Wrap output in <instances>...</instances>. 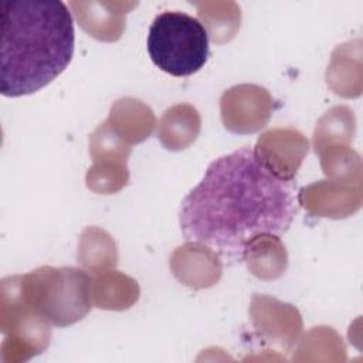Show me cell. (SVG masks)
<instances>
[{
  "label": "cell",
  "instance_id": "obj_1",
  "mask_svg": "<svg viewBox=\"0 0 363 363\" xmlns=\"http://www.w3.org/2000/svg\"><path fill=\"white\" fill-rule=\"evenodd\" d=\"M296 213L294 182L275 177L252 149L242 147L210 163L183 199L179 223L187 241L208 245L228 264H241L251 237L286 233Z\"/></svg>",
  "mask_w": 363,
  "mask_h": 363
},
{
  "label": "cell",
  "instance_id": "obj_2",
  "mask_svg": "<svg viewBox=\"0 0 363 363\" xmlns=\"http://www.w3.org/2000/svg\"><path fill=\"white\" fill-rule=\"evenodd\" d=\"M75 33L68 7L57 0H16L1 6L0 91L34 94L71 62Z\"/></svg>",
  "mask_w": 363,
  "mask_h": 363
},
{
  "label": "cell",
  "instance_id": "obj_3",
  "mask_svg": "<svg viewBox=\"0 0 363 363\" xmlns=\"http://www.w3.org/2000/svg\"><path fill=\"white\" fill-rule=\"evenodd\" d=\"M23 291L31 306L52 326L65 328L79 322L92 308V277L75 267L43 265L23 274Z\"/></svg>",
  "mask_w": 363,
  "mask_h": 363
},
{
  "label": "cell",
  "instance_id": "obj_4",
  "mask_svg": "<svg viewBox=\"0 0 363 363\" xmlns=\"http://www.w3.org/2000/svg\"><path fill=\"white\" fill-rule=\"evenodd\" d=\"M147 52L162 71L189 77L207 62L208 35L197 18L182 11H164L149 28Z\"/></svg>",
  "mask_w": 363,
  "mask_h": 363
},
{
  "label": "cell",
  "instance_id": "obj_5",
  "mask_svg": "<svg viewBox=\"0 0 363 363\" xmlns=\"http://www.w3.org/2000/svg\"><path fill=\"white\" fill-rule=\"evenodd\" d=\"M51 323L23 291L21 275L0 282V329L6 335L0 352L4 363H21L43 353L51 340Z\"/></svg>",
  "mask_w": 363,
  "mask_h": 363
},
{
  "label": "cell",
  "instance_id": "obj_6",
  "mask_svg": "<svg viewBox=\"0 0 363 363\" xmlns=\"http://www.w3.org/2000/svg\"><path fill=\"white\" fill-rule=\"evenodd\" d=\"M274 112L268 89L255 84H238L225 89L220 98V116L233 133L250 135L265 128Z\"/></svg>",
  "mask_w": 363,
  "mask_h": 363
},
{
  "label": "cell",
  "instance_id": "obj_7",
  "mask_svg": "<svg viewBox=\"0 0 363 363\" xmlns=\"http://www.w3.org/2000/svg\"><path fill=\"white\" fill-rule=\"evenodd\" d=\"M248 315L259 337L284 352H291L303 332L299 311L294 305L268 295L254 294Z\"/></svg>",
  "mask_w": 363,
  "mask_h": 363
},
{
  "label": "cell",
  "instance_id": "obj_8",
  "mask_svg": "<svg viewBox=\"0 0 363 363\" xmlns=\"http://www.w3.org/2000/svg\"><path fill=\"white\" fill-rule=\"evenodd\" d=\"M308 150L309 142L298 129L272 128L258 138L252 153L257 162L275 177L295 182Z\"/></svg>",
  "mask_w": 363,
  "mask_h": 363
},
{
  "label": "cell",
  "instance_id": "obj_9",
  "mask_svg": "<svg viewBox=\"0 0 363 363\" xmlns=\"http://www.w3.org/2000/svg\"><path fill=\"white\" fill-rule=\"evenodd\" d=\"M296 199L298 204L312 216L340 220L360 210L363 189L362 184L325 179L302 187Z\"/></svg>",
  "mask_w": 363,
  "mask_h": 363
},
{
  "label": "cell",
  "instance_id": "obj_10",
  "mask_svg": "<svg viewBox=\"0 0 363 363\" xmlns=\"http://www.w3.org/2000/svg\"><path fill=\"white\" fill-rule=\"evenodd\" d=\"M169 267L174 278L191 289L214 286L223 275L218 254L199 241H187L173 250Z\"/></svg>",
  "mask_w": 363,
  "mask_h": 363
},
{
  "label": "cell",
  "instance_id": "obj_11",
  "mask_svg": "<svg viewBox=\"0 0 363 363\" xmlns=\"http://www.w3.org/2000/svg\"><path fill=\"white\" fill-rule=\"evenodd\" d=\"M136 6L138 1H69L79 27L104 43H113L122 37L126 14Z\"/></svg>",
  "mask_w": 363,
  "mask_h": 363
},
{
  "label": "cell",
  "instance_id": "obj_12",
  "mask_svg": "<svg viewBox=\"0 0 363 363\" xmlns=\"http://www.w3.org/2000/svg\"><path fill=\"white\" fill-rule=\"evenodd\" d=\"M242 262L258 279L274 281L285 274L288 252L279 235L259 233L244 244Z\"/></svg>",
  "mask_w": 363,
  "mask_h": 363
},
{
  "label": "cell",
  "instance_id": "obj_13",
  "mask_svg": "<svg viewBox=\"0 0 363 363\" xmlns=\"http://www.w3.org/2000/svg\"><path fill=\"white\" fill-rule=\"evenodd\" d=\"M362 41L337 45L326 69V84L339 96L356 98L362 94Z\"/></svg>",
  "mask_w": 363,
  "mask_h": 363
},
{
  "label": "cell",
  "instance_id": "obj_14",
  "mask_svg": "<svg viewBox=\"0 0 363 363\" xmlns=\"http://www.w3.org/2000/svg\"><path fill=\"white\" fill-rule=\"evenodd\" d=\"M113 130L130 146L145 142L155 130L157 122L155 112L140 99L125 96L115 101L106 119Z\"/></svg>",
  "mask_w": 363,
  "mask_h": 363
},
{
  "label": "cell",
  "instance_id": "obj_15",
  "mask_svg": "<svg viewBox=\"0 0 363 363\" xmlns=\"http://www.w3.org/2000/svg\"><path fill=\"white\" fill-rule=\"evenodd\" d=\"M140 295L136 279L116 269L94 274L91 296L94 306L105 311H126L132 308Z\"/></svg>",
  "mask_w": 363,
  "mask_h": 363
},
{
  "label": "cell",
  "instance_id": "obj_16",
  "mask_svg": "<svg viewBox=\"0 0 363 363\" xmlns=\"http://www.w3.org/2000/svg\"><path fill=\"white\" fill-rule=\"evenodd\" d=\"M201 130L199 111L190 104H177L164 111L157 126V139L167 150H184Z\"/></svg>",
  "mask_w": 363,
  "mask_h": 363
},
{
  "label": "cell",
  "instance_id": "obj_17",
  "mask_svg": "<svg viewBox=\"0 0 363 363\" xmlns=\"http://www.w3.org/2000/svg\"><path fill=\"white\" fill-rule=\"evenodd\" d=\"M77 261L88 274L115 269L118 264V247L113 237L96 227H86L78 241Z\"/></svg>",
  "mask_w": 363,
  "mask_h": 363
},
{
  "label": "cell",
  "instance_id": "obj_18",
  "mask_svg": "<svg viewBox=\"0 0 363 363\" xmlns=\"http://www.w3.org/2000/svg\"><path fill=\"white\" fill-rule=\"evenodd\" d=\"M194 6L199 21L213 43L224 44L237 35L241 23V9L235 1H199Z\"/></svg>",
  "mask_w": 363,
  "mask_h": 363
},
{
  "label": "cell",
  "instance_id": "obj_19",
  "mask_svg": "<svg viewBox=\"0 0 363 363\" xmlns=\"http://www.w3.org/2000/svg\"><path fill=\"white\" fill-rule=\"evenodd\" d=\"M294 362H345L346 349L339 333L329 326L312 328L295 345Z\"/></svg>",
  "mask_w": 363,
  "mask_h": 363
},
{
  "label": "cell",
  "instance_id": "obj_20",
  "mask_svg": "<svg viewBox=\"0 0 363 363\" xmlns=\"http://www.w3.org/2000/svg\"><path fill=\"white\" fill-rule=\"evenodd\" d=\"M356 130L353 111L345 105H336L326 111L316 122L312 145L318 155L326 147L336 145H349Z\"/></svg>",
  "mask_w": 363,
  "mask_h": 363
},
{
  "label": "cell",
  "instance_id": "obj_21",
  "mask_svg": "<svg viewBox=\"0 0 363 363\" xmlns=\"http://www.w3.org/2000/svg\"><path fill=\"white\" fill-rule=\"evenodd\" d=\"M320 167L328 179L350 184H362V157L349 145H336L318 153Z\"/></svg>",
  "mask_w": 363,
  "mask_h": 363
},
{
  "label": "cell",
  "instance_id": "obj_22",
  "mask_svg": "<svg viewBox=\"0 0 363 363\" xmlns=\"http://www.w3.org/2000/svg\"><path fill=\"white\" fill-rule=\"evenodd\" d=\"M132 152V146L126 143L111 126L104 121L89 135V155L92 162H119L126 163Z\"/></svg>",
  "mask_w": 363,
  "mask_h": 363
},
{
  "label": "cell",
  "instance_id": "obj_23",
  "mask_svg": "<svg viewBox=\"0 0 363 363\" xmlns=\"http://www.w3.org/2000/svg\"><path fill=\"white\" fill-rule=\"evenodd\" d=\"M129 182L126 163L95 162L85 174L86 187L96 194H115Z\"/></svg>",
  "mask_w": 363,
  "mask_h": 363
}]
</instances>
